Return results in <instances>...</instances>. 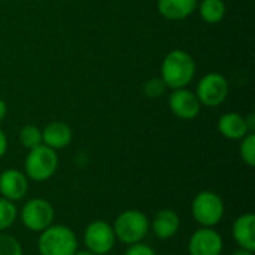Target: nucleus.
Segmentation results:
<instances>
[{
  "label": "nucleus",
  "mask_w": 255,
  "mask_h": 255,
  "mask_svg": "<svg viewBox=\"0 0 255 255\" xmlns=\"http://www.w3.org/2000/svg\"><path fill=\"white\" fill-rule=\"evenodd\" d=\"M196 76V61L184 49H172L166 54L160 67V78L170 90L187 88Z\"/></svg>",
  "instance_id": "obj_1"
},
{
  "label": "nucleus",
  "mask_w": 255,
  "mask_h": 255,
  "mask_svg": "<svg viewBox=\"0 0 255 255\" xmlns=\"http://www.w3.org/2000/svg\"><path fill=\"white\" fill-rule=\"evenodd\" d=\"M76 233L64 224H52L39 233L37 251L40 255H73L78 251Z\"/></svg>",
  "instance_id": "obj_2"
},
{
  "label": "nucleus",
  "mask_w": 255,
  "mask_h": 255,
  "mask_svg": "<svg viewBox=\"0 0 255 255\" xmlns=\"http://www.w3.org/2000/svg\"><path fill=\"white\" fill-rule=\"evenodd\" d=\"M117 241L124 245L143 242L149 232V218L139 209H126L115 218L112 224Z\"/></svg>",
  "instance_id": "obj_3"
},
{
  "label": "nucleus",
  "mask_w": 255,
  "mask_h": 255,
  "mask_svg": "<svg viewBox=\"0 0 255 255\" xmlns=\"http://www.w3.org/2000/svg\"><path fill=\"white\" fill-rule=\"evenodd\" d=\"M58 154L46 145H39L28 151L24 160V173L28 181L45 182L51 179L58 169Z\"/></svg>",
  "instance_id": "obj_4"
},
{
  "label": "nucleus",
  "mask_w": 255,
  "mask_h": 255,
  "mask_svg": "<svg viewBox=\"0 0 255 255\" xmlns=\"http://www.w3.org/2000/svg\"><path fill=\"white\" fill-rule=\"evenodd\" d=\"M191 215L200 227H215L226 215L223 197L215 191H200L191 202Z\"/></svg>",
  "instance_id": "obj_5"
},
{
  "label": "nucleus",
  "mask_w": 255,
  "mask_h": 255,
  "mask_svg": "<svg viewBox=\"0 0 255 255\" xmlns=\"http://www.w3.org/2000/svg\"><path fill=\"white\" fill-rule=\"evenodd\" d=\"M18 217L27 230L40 233L54 224L55 209L52 203L48 202L46 199L33 197L22 205V208L18 211Z\"/></svg>",
  "instance_id": "obj_6"
},
{
  "label": "nucleus",
  "mask_w": 255,
  "mask_h": 255,
  "mask_svg": "<svg viewBox=\"0 0 255 255\" xmlns=\"http://www.w3.org/2000/svg\"><path fill=\"white\" fill-rule=\"evenodd\" d=\"M230 93L229 81L218 72H209L200 78L196 88V96L202 106L218 108L223 105Z\"/></svg>",
  "instance_id": "obj_7"
},
{
  "label": "nucleus",
  "mask_w": 255,
  "mask_h": 255,
  "mask_svg": "<svg viewBox=\"0 0 255 255\" xmlns=\"http://www.w3.org/2000/svg\"><path fill=\"white\" fill-rule=\"evenodd\" d=\"M117 244L112 224L105 220L91 221L84 230L85 250L96 255L109 254Z\"/></svg>",
  "instance_id": "obj_8"
},
{
  "label": "nucleus",
  "mask_w": 255,
  "mask_h": 255,
  "mask_svg": "<svg viewBox=\"0 0 255 255\" xmlns=\"http://www.w3.org/2000/svg\"><path fill=\"white\" fill-rule=\"evenodd\" d=\"M224 239L215 227H200L188 239L190 255H221Z\"/></svg>",
  "instance_id": "obj_9"
},
{
  "label": "nucleus",
  "mask_w": 255,
  "mask_h": 255,
  "mask_svg": "<svg viewBox=\"0 0 255 255\" xmlns=\"http://www.w3.org/2000/svg\"><path fill=\"white\" fill-rule=\"evenodd\" d=\"M169 108L175 117H178L179 120H184V121L194 120L202 111V105H200L196 93H193L188 88L172 90V93L169 96Z\"/></svg>",
  "instance_id": "obj_10"
},
{
  "label": "nucleus",
  "mask_w": 255,
  "mask_h": 255,
  "mask_svg": "<svg viewBox=\"0 0 255 255\" xmlns=\"http://www.w3.org/2000/svg\"><path fill=\"white\" fill-rule=\"evenodd\" d=\"M28 178L22 170L6 169L0 173V197L13 203L21 202L28 193Z\"/></svg>",
  "instance_id": "obj_11"
},
{
  "label": "nucleus",
  "mask_w": 255,
  "mask_h": 255,
  "mask_svg": "<svg viewBox=\"0 0 255 255\" xmlns=\"http://www.w3.org/2000/svg\"><path fill=\"white\" fill-rule=\"evenodd\" d=\"M181 218L173 209H161L149 220V230L160 241H169L178 235Z\"/></svg>",
  "instance_id": "obj_12"
},
{
  "label": "nucleus",
  "mask_w": 255,
  "mask_h": 255,
  "mask_svg": "<svg viewBox=\"0 0 255 255\" xmlns=\"http://www.w3.org/2000/svg\"><path fill=\"white\" fill-rule=\"evenodd\" d=\"M232 235L239 248L255 251V215L251 212L239 215L232 226Z\"/></svg>",
  "instance_id": "obj_13"
},
{
  "label": "nucleus",
  "mask_w": 255,
  "mask_h": 255,
  "mask_svg": "<svg viewBox=\"0 0 255 255\" xmlns=\"http://www.w3.org/2000/svg\"><path fill=\"white\" fill-rule=\"evenodd\" d=\"M73 137L72 128L63 121H52L42 130V143L54 151L64 149L70 145Z\"/></svg>",
  "instance_id": "obj_14"
},
{
  "label": "nucleus",
  "mask_w": 255,
  "mask_h": 255,
  "mask_svg": "<svg viewBox=\"0 0 255 255\" xmlns=\"http://www.w3.org/2000/svg\"><path fill=\"white\" fill-rule=\"evenodd\" d=\"M197 4V0H158L157 9L166 19L179 21L191 16L196 12Z\"/></svg>",
  "instance_id": "obj_15"
},
{
  "label": "nucleus",
  "mask_w": 255,
  "mask_h": 255,
  "mask_svg": "<svg viewBox=\"0 0 255 255\" xmlns=\"http://www.w3.org/2000/svg\"><path fill=\"white\" fill-rule=\"evenodd\" d=\"M218 131L229 140H241L248 133H251L248 130L245 117L238 112H227L221 115L218 120Z\"/></svg>",
  "instance_id": "obj_16"
},
{
  "label": "nucleus",
  "mask_w": 255,
  "mask_h": 255,
  "mask_svg": "<svg viewBox=\"0 0 255 255\" xmlns=\"http://www.w3.org/2000/svg\"><path fill=\"white\" fill-rule=\"evenodd\" d=\"M202 19L208 24H218L224 19L227 7L223 0H202L197 4Z\"/></svg>",
  "instance_id": "obj_17"
},
{
  "label": "nucleus",
  "mask_w": 255,
  "mask_h": 255,
  "mask_svg": "<svg viewBox=\"0 0 255 255\" xmlns=\"http://www.w3.org/2000/svg\"><path fill=\"white\" fill-rule=\"evenodd\" d=\"M18 218V209L13 202L0 197V233L9 230Z\"/></svg>",
  "instance_id": "obj_18"
},
{
  "label": "nucleus",
  "mask_w": 255,
  "mask_h": 255,
  "mask_svg": "<svg viewBox=\"0 0 255 255\" xmlns=\"http://www.w3.org/2000/svg\"><path fill=\"white\" fill-rule=\"evenodd\" d=\"M19 142L25 149H33L42 145V130L34 124H27L19 130Z\"/></svg>",
  "instance_id": "obj_19"
},
{
  "label": "nucleus",
  "mask_w": 255,
  "mask_h": 255,
  "mask_svg": "<svg viewBox=\"0 0 255 255\" xmlns=\"http://www.w3.org/2000/svg\"><path fill=\"white\" fill-rule=\"evenodd\" d=\"M239 155L242 158V161L248 166V167H254L255 166V134L254 133H248L245 137L241 139V145H239Z\"/></svg>",
  "instance_id": "obj_20"
},
{
  "label": "nucleus",
  "mask_w": 255,
  "mask_h": 255,
  "mask_svg": "<svg viewBox=\"0 0 255 255\" xmlns=\"http://www.w3.org/2000/svg\"><path fill=\"white\" fill-rule=\"evenodd\" d=\"M0 255H24L21 242L15 236L1 232L0 233Z\"/></svg>",
  "instance_id": "obj_21"
},
{
  "label": "nucleus",
  "mask_w": 255,
  "mask_h": 255,
  "mask_svg": "<svg viewBox=\"0 0 255 255\" xmlns=\"http://www.w3.org/2000/svg\"><path fill=\"white\" fill-rule=\"evenodd\" d=\"M166 90H167V87H166V84L163 82V79L160 76L158 78H151L143 84V93L149 99H157V97L163 96Z\"/></svg>",
  "instance_id": "obj_22"
},
{
  "label": "nucleus",
  "mask_w": 255,
  "mask_h": 255,
  "mask_svg": "<svg viewBox=\"0 0 255 255\" xmlns=\"http://www.w3.org/2000/svg\"><path fill=\"white\" fill-rule=\"evenodd\" d=\"M124 255H157L155 250L143 242L134 244V245H128Z\"/></svg>",
  "instance_id": "obj_23"
},
{
  "label": "nucleus",
  "mask_w": 255,
  "mask_h": 255,
  "mask_svg": "<svg viewBox=\"0 0 255 255\" xmlns=\"http://www.w3.org/2000/svg\"><path fill=\"white\" fill-rule=\"evenodd\" d=\"M6 151H7V137L4 131L0 128V158L6 154Z\"/></svg>",
  "instance_id": "obj_24"
},
{
  "label": "nucleus",
  "mask_w": 255,
  "mask_h": 255,
  "mask_svg": "<svg viewBox=\"0 0 255 255\" xmlns=\"http://www.w3.org/2000/svg\"><path fill=\"white\" fill-rule=\"evenodd\" d=\"M6 115H7V106H6L4 100L0 99V123L6 118Z\"/></svg>",
  "instance_id": "obj_25"
},
{
  "label": "nucleus",
  "mask_w": 255,
  "mask_h": 255,
  "mask_svg": "<svg viewBox=\"0 0 255 255\" xmlns=\"http://www.w3.org/2000/svg\"><path fill=\"white\" fill-rule=\"evenodd\" d=\"M232 255H254V251L250 250H244V248H238Z\"/></svg>",
  "instance_id": "obj_26"
},
{
  "label": "nucleus",
  "mask_w": 255,
  "mask_h": 255,
  "mask_svg": "<svg viewBox=\"0 0 255 255\" xmlns=\"http://www.w3.org/2000/svg\"><path fill=\"white\" fill-rule=\"evenodd\" d=\"M73 255H96V254H93V253H90V251H87V250H82V251H79V250H78V251H76Z\"/></svg>",
  "instance_id": "obj_27"
}]
</instances>
